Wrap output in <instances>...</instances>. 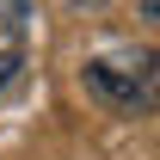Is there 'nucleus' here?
Here are the masks:
<instances>
[{
	"label": "nucleus",
	"instance_id": "obj_1",
	"mask_svg": "<svg viewBox=\"0 0 160 160\" xmlns=\"http://www.w3.org/2000/svg\"><path fill=\"white\" fill-rule=\"evenodd\" d=\"M80 80H86V92L99 105H111L117 117H148L154 111V86H160V74H154V56L148 49H129V56H92L86 68H80Z\"/></svg>",
	"mask_w": 160,
	"mask_h": 160
},
{
	"label": "nucleus",
	"instance_id": "obj_2",
	"mask_svg": "<svg viewBox=\"0 0 160 160\" xmlns=\"http://www.w3.org/2000/svg\"><path fill=\"white\" fill-rule=\"evenodd\" d=\"M12 68H19V49H6V56H0V86L12 80Z\"/></svg>",
	"mask_w": 160,
	"mask_h": 160
}]
</instances>
